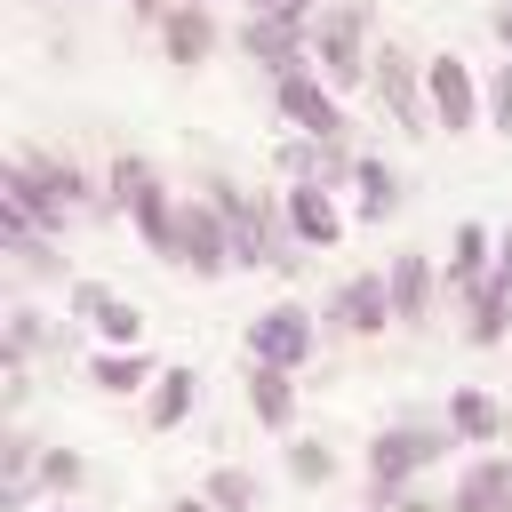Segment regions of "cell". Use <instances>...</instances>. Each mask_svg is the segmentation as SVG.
I'll return each mask as SVG.
<instances>
[{"label":"cell","instance_id":"6da1fadb","mask_svg":"<svg viewBox=\"0 0 512 512\" xmlns=\"http://www.w3.org/2000/svg\"><path fill=\"white\" fill-rule=\"evenodd\" d=\"M312 64H320V80H328V88H360V80L376 72V48H368V8H352V0L320 8V16H312Z\"/></svg>","mask_w":512,"mask_h":512},{"label":"cell","instance_id":"7a4b0ae2","mask_svg":"<svg viewBox=\"0 0 512 512\" xmlns=\"http://www.w3.org/2000/svg\"><path fill=\"white\" fill-rule=\"evenodd\" d=\"M112 200L128 208V224L144 232V248H152V256L168 264V248H176V208H184V200H168L160 168H152V160H128V152H120V160H112Z\"/></svg>","mask_w":512,"mask_h":512},{"label":"cell","instance_id":"3957f363","mask_svg":"<svg viewBox=\"0 0 512 512\" xmlns=\"http://www.w3.org/2000/svg\"><path fill=\"white\" fill-rule=\"evenodd\" d=\"M448 424H384L376 440H368V480H376V504L392 496V488H408L424 464H440L448 456Z\"/></svg>","mask_w":512,"mask_h":512},{"label":"cell","instance_id":"277c9868","mask_svg":"<svg viewBox=\"0 0 512 512\" xmlns=\"http://www.w3.org/2000/svg\"><path fill=\"white\" fill-rule=\"evenodd\" d=\"M168 264H184L192 280L232 272V224H224L216 200H184V208H176V248H168Z\"/></svg>","mask_w":512,"mask_h":512},{"label":"cell","instance_id":"5b68a950","mask_svg":"<svg viewBox=\"0 0 512 512\" xmlns=\"http://www.w3.org/2000/svg\"><path fill=\"white\" fill-rule=\"evenodd\" d=\"M368 88H376V104H384L408 136H432V88H424V64H416V56H400V48L384 40V48H376Z\"/></svg>","mask_w":512,"mask_h":512},{"label":"cell","instance_id":"8992f818","mask_svg":"<svg viewBox=\"0 0 512 512\" xmlns=\"http://www.w3.org/2000/svg\"><path fill=\"white\" fill-rule=\"evenodd\" d=\"M312 344H320V328H312V312H304V304H272V312H256V320H248V360L304 368V360H312Z\"/></svg>","mask_w":512,"mask_h":512},{"label":"cell","instance_id":"52a82bcc","mask_svg":"<svg viewBox=\"0 0 512 512\" xmlns=\"http://www.w3.org/2000/svg\"><path fill=\"white\" fill-rule=\"evenodd\" d=\"M240 56L264 64L272 80H280V72H304V64H312V24H288V16H256V8H248V24H240Z\"/></svg>","mask_w":512,"mask_h":512},{"label":"cell","instance_id":"ba28073f","mask_svg":"<svg viewBox=\"0 0 512 512\" xmlns=\"http://www.w3.org/2000/svg\"><path fill=\"white\" fill-rule=\"evenodd\" d=\"M424 88H432V128L464 136V128L488 120V112H480V80H472L464 56H432V64H424Z\"/></svg>","mask_w":512,"mask_h":512},{"label":"cell","instance_id":"9c48e42d","mask_svg":"<svg viewBox=\"0 0 512 512\" xmlns=\"http://www.w3.org/2000/svg\"><path fill=\"white\" fill-rule=\"evenodd\" d=\"M272 104H280V120L288 128H304V136H344V112H336V88L304 64V72H280L272 80Z\"/></svg>","mask_w":512,"mask_h":512},{"label":"cell","instance_id":"30bf717a","mask_svg":"<svg viewBox=\"0 0 512 512\" xmlns=\"http://www.w3.org/2000/svg\"><path fill=\"white\" fill-rule=\"evenodd\" d=\"M328 320H336L344 336H384V328H400V312H392V280H384V272H352V280L328 296Z\"/></svg>","mask_w":512,"mask_h":512},{"label":"cell","instance_id":"8fae6325","mask_svg":"<svg viewBox=\"0 0 512 512\" xmlns=\"http://www.w3.org/2000/svg\"><path fill=\"white\" fill-rule=\"evenodd\" d=\"M384 280H392V312H400V328H424V320H432V296H440V264H432L424 248H408V256L384 264Z\"/></svg>","mask_w":512,"mask_h":512},{"label":"cell","instance_id":"7c38bea8","mask_svg":"<svg viewBox=\"0 0 512 512\" xmlns=\"http://www.w3.org/2000/svg\"><path fill=\"white\" fill-rule=\"evenodd\" d=\"M72 320H88L104 344H136V336H144V312H136L128 296H112L104 280H72Z\"/></svg>","mask_w":512,"mask_h":512},{"label":"cell","instance_id":"4fadbf2b","mask_svg":"<svg viewBox=\"0 0 512 512\" xmlns=\"http://www.w3.org/2000/svg\"><path fill=\"white\" fill-rule=\"evenodd\" d=\"M0 208L24 216V224H40V232H64V216H72V208L32 176V160H8V168H0Z\"/></svg>","mask_w":512,"mask_h":512},{"label":"cell","instance_id":"5bb4252c","mask_svg":"<svg viewBox=\"0 0 512 512\" xmlns=\"http://www.w3.org/2000/svg\"><path fill=\"white\" fill-rule=\"evenodd\" d=\"M448 512H512V456H472L448 488Z\"/></svg>","mask_w":512,"mask_h":512},{"label":"cell","instance_id":"9a60e30c","mask_svg":"<svg viewBox=\"0 0 512 512\" xmlns=\"http://www.w3.org/2000/svg\"><path fill=\"white\" fill-rule=\"evenodd\" d=\"M280 200H288V224H296L304 248H336L344 240V208L328 200V184H288Z\"/></svg>","mask_w":512,"mask_h":512},{"label":"cell","instance_id":"2e32d148","mask_svg":"<svg viewBox=\"0 0 512 512\" xmlns=\"http://www.w3.org/2000/svg\"><path fill=\"white\" fill-rule=\"evenodd\" d=\"M296 368H272V360H248V416L264 424V432H288L296 424V384H288Z\"/></svg>","mask_w":512,"mask_h":512},{"label":"cell","instance_id":"e0dca14e","mask_svg":"<svg viewBox=\"0 0 512 512\" xmlns=\"http://www.w3.org/2000/svg\"><path fill=\"white\" fill-rule=\"evenodd\" d=\"M160 48H168V64H200V56L216 48V16H208L200 0H176V8L160 16Z\"/></svg>","mask_w":512,"mask_h":512},{"label":"cell","instance_id":"ac0fdd59","mask_svg":"<svg viewBox=\"0 0 512 512\" xmlns=\"http://www.w3.org/2000/svg\"><path fill=\"white\" fill-rule=\"evenodd\" d=\"M448 432H456V448H496V440H504V408H496L488 392L456 384V392H448Z\"/></svg>","mask_w":512,"mask_h":512},{"label":"cell","instance_id":"d6986e66","mask_svg":"<svg viewBox=\"0 0 512 512\" xmlns=\"http://www.w3.org/2000/svg\"><path fill=\"white\" fill-rule=\"evenodd\" d=\"M488 272H496V256H488V232H480V224H456V240H448V264H440V288H448V296H472Z\"/></svg>","mask_w":512,"mask_h":512},{"label":"cell","instance_id":"ffe728a7","mask_svg":"<svg viewBox=\"0 0 512 512\" xmlns=\"http://www.w3.org/2000/svg\"><path fill=\"white\" fill-rule=\"evenodd\" d=\"M192 400H200V376H192V368H160L152 392H144V424H152V432H176V424L192 416Z\"/></svg>","mask_w":512,"mask_h":512},{"label":"cell","instance_id":"44dd1931","mask_svg":"<svg viewBox=\"0 0 512 512\" xmlns=\"http://www.w3.org/2000/svg\"><path fill=\"white\" fill-rule=\"evenodd\" d=\"M504 328H512V272L496 264V272L472 288V320H464V336H472V344H504Z\"/></svg>","mask_w":512,"mask_h":512},{"label":"cell","instance_id":"7402d4cb","mask_svg":"<svg viewBox=\"0 0 512 512\" xmlns=\"http://www.w3.org/2000/svg\"><path fill=\"white\" fill-rule=\"evenodd\" d=\"M152 376H160V368H152L136 344H104V352L88 360V384H96V392H152Z\"/></svg>","mask_w":512,"mask_h":512},{"label":"cell","instance_id":"603a6c76","mask_svg":"<svg viewBox=\"0 0 512 512\" xmlns=\"http://www.w3.org/2000/svg\"><path fill=\"white\" fill-rule=\"evenodd\" d=\"M352 184H360V208H352L360 224H384V216L400 208V176H392L384 160H352Z\"/></svg>","mask_w":512,"mask_h":512},{"label":"cell","instance_id":"cb8c5ba5","mask_svg":"<svg viewBox=\"0 0 512 512\" xmlns=\"http://www.w3.org/2000/svg\"><path fill=\"white\" fill-rule=\"evenodd\" d=\"M24 160H32V176H40V184H48L64 208H80V200H88V176H80L72 160H48V152H24Z\"/></svg>","mask_w":512,"mask_h":512},{"label":"cell","instance_id":"d4e9b609","mask_svg":"<svg viewBox=\"0 0 512 512\" xmlns=\"http://www.w3.org/2000/svg\"><path fill=\"white\" fill-rule=\"evenodd\" d=\"M288 480H296V488H328V480H336V456H328L320 440H296V448H288Z\"/></svg>","mask_w":512,"mask_h":512},{"label":"cell","instance_id":"484cf974","mask_svg":"<svg viewBox=\"0 0 512 512\" xmlns=\"http://www.w3.org/2000/svg\"><path fill=\"white\" fill-rule=\"evenodd\" d=\"M208 496H216L224 512H256V472H240V464H216V472H208Z\"/></svg>","mask_w":512,"mask_h":512},{"label":"cell","instance_id":"4316f807","mask_svg":"<svg viewBox=\"0 0 512 512\" xmlns=\"http://www.w3.org/2000/svg\"><path fill=\"white\" fill-rule=\"evenodd\" d=\"M80 480H88V464H80L72 448H40V488H48V496H72Z\"/></svg>","mask_w":512,"mask_h":512},{"label":"cell","instance_id":"83f0119b","mask_svg":"<svg viewBox=\"0 0 512 512\" xmlns=\"http://www.w3.org/2000/svg\"><path fill=\"white\" fill-rule=\"evenodd\" d=\"M480 112H488L496 136H512V64H496V72L480 80Z\"/></svg>","mask_w":512,"mask_h":512},{"label":"cell","instance_id":"f1b7e54d","mask_svg":"<svg viewBox=\"0 0 512 512\" xmlns=\"http://www.w3.org/2000/svg\"><path fill=\"white\" fill-rule=\"evenodd\" d=\"M40 336H48V328H40V312H32V304H16V312H8V352H32Z\"/></svg>","mask_w":512,"mask_h":512},{"label":"cell","instance_id":"f546056e","mask_svg":"<svg viewBox=\"0 0 512 512\" xmlns=\"http://www.w3.org/2000/svg\"><path fill=\"white\" fill-rule=\"evenodd\" d=\"M488 24H496V40H504V56H512V0H504V8L488 16Z\"/></svg>","mask_w":512,"mask_h":512},{"label":"cell","instance_id":"4dcf8cb0","mask_svg":"<svg viewBox=\"0 0 512 512\" xmlns=\"http://www.w3.org/2000/svg\"><path fill=\"white\" fill-rule=\"evenodd\" d=\"M168 512H224V504H216V496H176Z\"/></svg>","mask_w":512,"mask_h":512},{"label":"cell","instance_id":"1f68e13d","mask_svg":"<svg viewBox=\"0 0 512 512\" xmlns=\"http://www.w3.org/2000/svg\"><path fill=\"white\" fill-rule=\"evenodd\" d=\"M496 264H504V272H512V232H504V240H496Z\"/></svg>","mask_w":512,"mask_h":512},{"label":"cell","instance_id":"d6a6232c","mask_svg":"<svg viewBox=\"0 0 512 512\" xmlns=\"http://www.w3.org/2000/svg\"><path fill=\"white\" fill-rule=\"evenodd\" d=\"M136 8H144V16H168V8H176V0H136Z\"/></svg>","mask_w":512,"mask_h":512},{"label":"cell","instance_id":"836d02e7","mask_svg":"<svg viewBox=\"0 0 512 512\" xmlns=\"http://www.w3.org/2000/svg\"><path fill=\"white\" fill-rule=\"evenodd\" d=\"M32 512H64V496H56V504H32Z\"/></svg>","mask_w":512,"mask_h":512},{"label":"cell","instance_id":"e575fe53","mask_svg":"<svg viewBox=\"0 0 512 512\" xmlns=\"http://www.w3.org/2000/svg\"><path fill=\"white\" fill-rule=\"evenodd\" d=\"M504 440H512V408H504Z\"/></svg>","mask_w":512,"mask_h":512},{"label":"cell","instance_id":"d590c367","mask_svg":"<svg viewBox=\"0 0 512 512\" xmlns=\"http://www.w3.org/2000/svg\"><path fill=\"white\" fill-rule=\"evenodd\" d=\"M376 512H384V504H376Z\"/></svg>","mask_w":512,"mask_h":512}]
</instances>
